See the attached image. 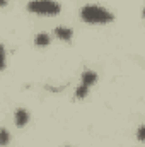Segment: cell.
Segmentation results:
<instances>
[{
  "label": "cell",
  "mask_w": 145,
  "mask_h": 147,
  "mask_svg": "<svg viewBox=\"0 0 145 147\" xmlns=\"http://www.w3.org/2000/svg\"><path fill=\"white\" fill-rule=\"evenodd\" d=\"M80 17L87 24H108L114 19V16L109 10L99 7V5H85V7H82Z\"/></svg>",
  "instance_id": "1"
},
{
  "label": "cell",
  "mask_w": 145,
  "mask_h": 147,
  "mask_svg": "<svg viewBox=\"0 0 145 147\" xmlns=\"http://www.w3.org/2000/svg\"><path fill=\"white\" fill-rule=\"evenodd\" d=\"M28 10L38 16H56L60 14L62 7L55 0H31L28 3Z\"/></svg>",
  "instance_id": "2"
},
{
  "label": "cell",
  "mask_w": 145,
  "mask_h": 147,
  "mask_svg": "<svg viewBox=\"0 0 145 147\" xmlns=\"http://www.w3.org/2000/svg\"><path fill=\"white\" fill-rule=\"evenodd\" d=\"M14 118H15V125H17V127H24V125H28V121H29V113L26 110H22V108H19V110L15 111Z\"/></svg>",
  "instance_id": "3"
},
{
  "label": "cell",
  "mask_w": 145,
  "mask_h": 147,
  "mask_svg": "<svg viewBox=\"0 0 145 147\" xmlns=\"http://www.w3.org/2000/svg\"><path fill=\"white\" fill-rule=\"evenodd\" d=\"M55 34H56V38H60L62 41H70L72 36H73V31L70 29V28H63V26H60V28L55 29Z\"/></svg>",
  "instance_id": "4"
},
{
  "label": "cell",
  "mask_w": 145,
  "mask_h": 147,
  "mask_svg": "<svg viewBox=\"0 0 145 147\" xmlns=\"http://www.w3.org/2000/svg\"><path fill=\"white\" fill-rule=\"evenodd\" d=\"M89 84H85V82H80L79 84V87L75 89V98L77 99H84L85 96H87V92H89Z\"/></svg>",
  "instance_id": "5"
},
{
  "label": "cell",
  "mask_w": 145,
  "mask_h": 147,
  "mask_svg": "<svg viewBox=\"0 0 145 147\" xmlns=\"http://www.w3.org/2000/svg\"><path fill=\"white\" fill-rule=\"evenodd\" d=\"M50 36L46 34V33H38L36 36H34V45L36 46H48L50 45Z\"/></svg>",
  "instance_id": "6"
},
{
  "label": "cell",
  "mask_w": 145,
  "mask_h": 147,
  "mask_svg": "<svg viewBox=\"0 0 145 147\" xmlns=\"http://www.w3.org/2000/svg\"><path fill=\"white\" fill-rule=\"evenodd\" d=\"M96 80H97V74L96 72H92V70H85V72L82 74V82L92 86V84H96Z\"/></svg>",
  "instance_id": "7"
},
{
  "label": "cell",
  "mask_w": 145,
  "mask_h": 147,
  "mask_svg": "<svg viewBox=\"0 0 145 147\" xmlns=\"http://www.w3.org/2000/svg\"><path fill=\"white\" fill-rule=\"evenodd\" d=\"M9 140H10L9 132H7L5 128H2V130H0V144H2V146H7V144H9Z\"/></svg>",
  "instance_id": "8"
},
{
  "label": "cell",
  "mask_w": 145,
  "mask_h": 147,
  "mask_svg": "<svg viewBox=\"0 0 145 147\" xmlns=\"http://www.w3.org/2000/svg\"><path fill=\"white\" fill-rule=\"evenodd\" d=\"M137 139L140 142H145V125H142L138 130H137Z\"/></svg>",
  "instance_id": "9"
},
{
  "label": "cell",
  "mask_w": 145,
  "mask_h": 147,
  "mask_svg": "<svg viewBox=\"0 0 145 147\" xmlns=\"http://www.w3.org/2000/svg\"><path fill=\"white\" fill-rule=\"evenodd\" d=\"M5 63H7V51L5 48H2V70L5 69Z\"/></svg>",
  "instance_id": "10"
},
{
  "label": "cell",
  "mask_w": 145,
  "mask_h": 147,
  "mask_svg": "<svg viewBox=\"0 0 145 147\" xmlns=\"http://www.w3.org/2000/svg\"><path fill=\"white\" fill-rule=\"evenodd\" d=\"M0 5H2V7H5V5H7V0H0Z\"/></svg>",
  "instance_id": "11"
},
{
  "label": "cell",
  "mask_w": 145,
  "mask_h": 147,
  "mask_svg": "<svg viewBox=\"0 0 145 147\" xmlns=\"http://www.w3.org/2000/svg\"><path fill=\"white\" fill-rule=\"evenodd\" d=\"M142 16H144V19H145V9H144V12H142Z\"/></svg>",
  "instance_id": "12"
},
{
  "label": "cell",
  "mask_w": 145,
  "mask_h": 147,
  "mask_svg": "<svg viewBox=\"0 0 145 147\" xmlns=\"http://www.w3.org/2000/svg\"><path fill=\"white\" fill-rule=\"evenodd\" d=\"M65 147H68V146H65Z\"/></svg>",
  "instance_id": "13"
}]
</instances>
